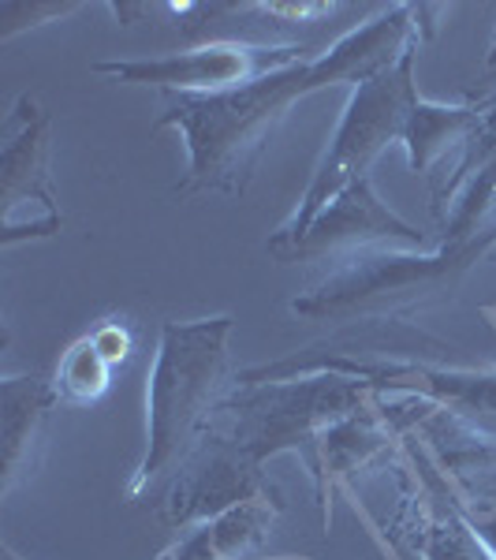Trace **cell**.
I'll list each match as a JSON object with an SVG mask.
<instances>
[{"mask_svg":"<svg viewBox=\"0 0 496 560\" xmlns=\"http://www.w3.org/2000/svg\"><path fill=\"white\" fill-rule=\"evenodd\" d=\"M306 374H340L377 393L422 396L496 438V363L459 345L414 329L411 322L347 325L336 337L236 374V385L284 382Z\"/></svg>","mask_w":496,"mask_h":560,"instance_id":"6da1fadb","label":"cell"},{"mask_svg":"<svg viewBox=\"0 0 496 560\" xmlns=\"http://www.w3.org/2000/svg\"><path fill=\"white\" fill-rule=\"evenodd\" d=\"M496 250V206L456 202L440 221L433 250L374 247L358 250L292 300V314L332 325L411 322L418 311L459 300L463 280Z\"/></svg>","mask_w":496,"mask_h":560,"instance_id":"7a4b0ae2","label":"cell"},{"mask_svg":"<svg viewBox=\"0 0 496 560\" xmlns=\"http://www.w3.org/2000/svg\"><path fill=\"white\" fill-rule=\"evenodd\" d=\"M232 314L161 322L146 382V453L128 486L134 504H157L179 467L210 438L232 382Z\"/></svg>","mask_w":496,"mask_h":560,"instance_id":"3957f363","label":"cell"},{"mask_svg":"<svg viewBox=\"0 0 496 560\" xmlns=\"http://www.w3.org/2000/svg\"><path fill=\"white\" fill-rule=\"evenodd\" d=\"M318 60V57H314ZM295 65L228 94H173L161 128H179L187 142V176L176 195H243L287 108L310 97V65Z\"/></svg>","mask_w":496,"mask_h":560,"instance_id":"277c9868","label":"cell"},{"mask_svg":"<svg viewBox=\"0 0 496 560\" xmlns=\"http://www.w3.org/2000/svg\"><path fill=\"white\" fill-rule=\"evenodd\" d=\"M377 396L374 385L340 374H306L284 382L236 385L224 396L213 430L258 471L269 459L292 453L303 459L306 475L318 471V448L324 430L347 411Z\"/></svg>","mask_w":496,"mask_h":560,"instance_id":"5b68a950","label":"cell"},{"mask_svg":"<svg viewBox=\"0 0 496 560\" xmlns=\"http://www.w3.org/2000/svg\"><path fill=\"white\" fill-rule=\"evenodd\" d=\"M414 57H403L400 65L374 75L369 83L351 90V102L340 116L336 131L329 139V150H324L321 165L314 168L310 184L295 206L292 221L269 240V255H284L292 243L303 240V232L314 224L324 206L332 202L344 187L358 184V179H369V168L381 158L389 147H403L411 128L414 105L422 102L418 86H414Z\"/></svg>","mask_w":496,"mask_h":560,"instance_id":"8992f818","label":"cell"},{"mask_svg":"<svg viewBox=\"0 0 496 560\" xmlns=\"http://www.w3.org/2000/svg\"><path fill=\"white\" fill-rule=\"evenodd\" d=\"M194 45H269V49H318L336 38L332 26L381 12L374 4H336V0H184L161 4Z\"/></svg>","mask_w":496,"mask_h":560,"instance_id":"52a82bcc","label":"cell"},{"mask_svg":"<svg viewBox=\"0 0 496 560\" xmlns=\"http://www.w3.org/2000/svg\"><path fill=\"white\" fill-rule=\"evenodd\" d=\"M0 240L57 236L64 213L52 191V120L34 94H23L0 131Z\"/></svg>","mask_w":496,"mask_h":560,"instance_id":"ba28073f","label":"cell"},{"mask_svg":"<svg viewBox=\"0 0 496 560\" xmlns=\"http://www.w3.org/2000/svg\"><path fill=\"white\" fill-rule=\"evenodd\" d=\"M321 57L318 49H269V45H191L184 52H165L150 60H102L97 75L128 86H161L168 94H228L265 75Z\"/></svg>","mask_w":496,"mask_h":560,"instance_id":"9c48e42d","label":"cell"},{"mask_svg":"<svg viewBox=\"0 0 496 560\" xmlns=\"http://www.w3.org/2000/svg\"><path fill=\"white\" fill-rule=\"evenodd\" d=\"M374 247H408V250H433L437 240L418 232L403 221L400 213L374 191V179H358L344 187L324 210L314 217V224L303 232L299 243L276 255V261L295 266V261H344L358 250Z\"/></svg>","mask_w":496,"mask_h":560,"instance_id":"30bf717a","label":"cell"},{"mask_svg":"<svg viewBox=\"0 0 496 560\" xmlns=\"http://www.w3.org/2000/svg\"><path fill=\"white\" fill-rule=\"evenodd\" d=\"M408 467V433H403L374 396L363 408L336 419L321 438L318 471H314V504H318L321 527L332 523V497H355V478L369 471H403Z\"/></svg>","mask_w":496,"mask_h":560,"instance_id":"8fae6325","label":"cell"},{"mask_svg":"<svg viewBox=\"0 0 496 560\" xmlns=\"http://www.w3.org/2000/svg\"><path fill=\"white\" fill-rule=\"evenodd\" d=\"M60 393L52 377L23 374L0 385V493L12 497L42 467Z\"/></svg>","mask_w":496,"mask_h":560,"instance_id":"7c38bea8","label":"cell"},{"mask_svg":"<svg viewBox=\"0 0 496 560\" xmlns=\"http://www.w3.org/2000/svg\"><path fill=\"white\" fill-rule=\"evenodd\" d=\"M281 493L269 486V490L232 504L221 516L194 523L157 560H250L261 549V541L269 538L273 523L281 520Z\"/></svg>","mask_w":496,"mask_h":560,"instance_id":"4fadbf2b","label":"cell"},{"mask_svg":"<svg viewBox=\"0 0 496 560\" xmlns=\"http://www.w3.org/2000/svg\"><path fill=\"white\" fill-rule=\"evenodd\" d=\"M485 116H489V108H485L482 97L463 102V105H437L422 97V102L414 105L408 139H403L411 173L429 176L433 168L448 158L456 161L452 173H459V168L474 158L477 142H482Z\"/></svg>","mask_w":496,"mask_h":560,"instance_id":"5bb4252c","label":"cell"},{"mask_svg":"<svg viewBox=\"0 0 496 560\" xmlns=\"http://www.w3.org/2000/svg\"><path fill=\"white\" fill-rule=\"evenodd\" d=\"M113 363L102 355V348L94 345V337H79L75 345L64 351L57 374H52V385H57L60 400L75 404V408H86V404H97L113 385Z\"/></svg>","mask_w":496,"mask_h":560,"instance_id":"9a60e30c","label":"cell"},{"mask_svg":"<svg viewBox=\"0 0 496 560\" xmlns=\"http://www.w3.org/2000/svg\"><path fill=\"white\" fill-rule=\"evenodd\" d=\"M90 337H94V345L102 348V355L113 366L128 363V359L134 355V345H139V337H134L128 318H105L102 325H94V329H90Z\"/></svg>","mask_w":496,"mask_h":560,"instance_id":"2e32d148","label":"cell"},{"mask_svg":"<svg viewBox=\"0 0 496 560\" xmlns=\"http://www.w3.org/2000/svg\"><path fill=\"white\" fill-rule=\"evenodd\" d=\"M467 516V512H463ZM467 523L482 535L485 541H489V549L496 553V512H474V516H467Z\"/></svg>","mask_w":496,"mask_h":560,"instance_id":"e0dca14e","label":"cell"},{"mask_svg":"<svg viewBox=\"0 0 496 560\" xmlns=\"http://www.w3.org/2000/svg\"><path fill=\"white\" fill-rule=\"evenodd\" d=\"M485 71H496V34H493V45H489V57H485Z\"/></svg>","mask_w":496,"mask_h":560,"instance_id":"ac0fdd59","label":"cell"},{"mask_svg":"<svg viewBox=\"0 0 496 560\" xmlns=\"http://www.w3.org/2000/svg\"><path fill=\"white\" fill-rule=\"evenodd\" d=\"M0 557H4V560H23L12 546H8V541H4V549H0Z\"/></svg>","mask_w":496,"mask_h":560,"instance_id":"d6986e66","label":"cell"}]
</instances>
